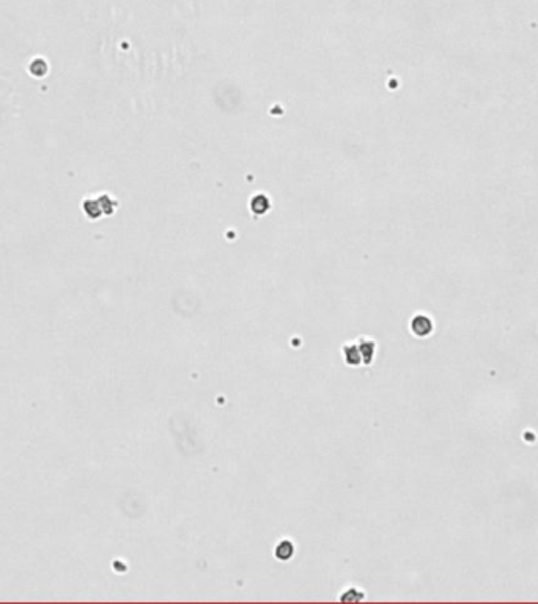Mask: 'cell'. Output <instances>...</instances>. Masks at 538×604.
<instances>
[{
  "label": "cell",
  "mask_w": 538,
  "mask_h": 604,
  "mask_svg": "<svg viewBox=\"0 0 538 604\" xmlns=\"http://www.w3.org/2000/svg\"><path fill=\"white\" fill-rule=\"evenodd\" d=\"M294 551H296V548L291 540H280L274 549V555H275V559L287 562L294 555Z\"/></svg>",
  "instance_id": "277c9868"
},
{
  "label": "cell",
  "mask_w": 538,
  "mask_h": 604,
  "mask_svg": "<svg viewBox=\"0 0 538 604\" xmlns=\"http://www.w3.org/2000/svg\"><path fill=\"white\" fill-rule=\"evenodd\" d=\"M356 343H357L359 351H361L362 365H371L373 360H375V354H376V343H375V340L367 338V337H361Z\"/></svg>",
  "instance_id": "7a4b0ae2"
},
{
  "label": "cell",
  "mask_w": 538,
  "mask_h": 604,
  "mask_svg": "<svg viewBox=\"0 0 538 604\" xmlns=\"http://www.w3.org/2000/svg\"><path fill=\"white\" fill-rule=\"evenodd\" d=\"M343 360L351 365V367H357L362 365V357H361V351H359V346L357 343H346L343 345Z\"/></svg>",
  "instance_id": "3957f363"
},
{
  "label": "cell",
  "mask_w": 538,
  "mask_h": 604,
  "mask_svg": "<svg viewBox=\"0 0 538 604\" xmlns=\"http://www.w3.org/2000/svg\"><path fill=\"white\" fill-rule=\"evenodd\" d=\"M362 599H364V592L357 587H348L346 590H343L340 596V601H346V602H356Z\"/></svg>",
  "instance_id": "5b68a950"
},
{
  "label": "cell",
  "mask_w": 538,
  "mask_h": 604,
  "mask_svg": "<svg viewBox=\"0 0 538 604\" xmlns=\"http://www.w3.org/2000/svg\"><path fill=\"white\" fill-rule=\"evenodd\" d=\"M433 321H431V318L430 316H427V315H415L412 319H411V332L415 335V337H419V338H424V337H428L431 332H433Z\"/></svg>",
  "instance_id": "6da1fadb"
}]
</instances>
